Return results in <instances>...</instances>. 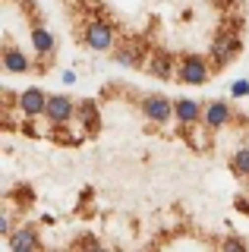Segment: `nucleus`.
Masks as SVG:
<instances>
[{"mask_svg":"<svg viewBox=\"0 0 249 252\" xmlns=\"http://www.w3.org/2000/svg\"><path fill=\"white\" fill-rule=\"evenodd\" d=\"M180 82H186V85H205L208 82V63L199 54H186L180 60Z\"/></svg>","mask_w":249,"mask_h":252,"instance_id":"f257e3e1","label":"nucleus"},{"mask_svg":"<svg viewBox=\"0 0 249 252\" xmlns=\"http://www.w3.org/2000/svg\"><path fill=\"white\" fill-rule=\"evenodd\" d=\"M73 114H76L73 98H66V94H51V98H48V110H44V117H48L54 126H66L69 120H73Z\"/></svg>","mask_w":249,"mask_h":252,"instance_id":"f03ea898","label":"nucleus"},{"mask_svg":"<svg viewBox=\"0 0 249 252\" xmlns=\"http://www.w3.org/2000/svg\"><path fill=\"white\" fill-rule=\"evenodd\" d=\"M85 44H89L92 51H111L114 47V29L101 19L89 22V26H85Z\"/></svg>","mask_w":249,"mask_h":252,"instance_id":"7ed1b4c3","label":"nucleus"},{"mask_svg":"<svg viewBox=\"0 0 249 252\" xmlns=\"http://www.w3.org/2000/svg\"><path fill=\"white\" fill-rule=\"evenodd\" d=\"M142 114L152 123H167L174 117V101L164 94H149V98H142Z\"/></svg>","mask_w":249,"mask_h":252,"instance_id":"20e7f679","label":"nucleus"},{"mask_svg":"<svg viewBox=\"0 0 249 252\" xmlns=\"http://www.w3.org/2000/svg\"><path fill=\"white\" fill-rule=\"evenodd\" d=\"M240 54V38L237 35H221V38H215V44H212V57L218 66H227V63L233 60Z\"/></svg>","mask_w":249,"mask_h":252,"instance_id":"39448f33","label":"nucleus"},{"mask_svg":"<svg viewBox=\"0 0 249 252\" xmlns=\"http://www.w3.org/2000/svg\"><path fill=\"white\" fill-rule=\"evenodd\" d=\"M174 117H177V123H183V126H196V123H202V104L192 101V98H177L174 101Z\"/></svg>","mask_w":249,"mask_h":252,"instance_id":"423d86ee","label":"nucleus"},{"mask_svg":"<svg viewBox=\"0 0 249 252\" xmlns=\"http://www.w3.org/2000/svg\"><path fill=\"white\" fill-rule=\"evenodd\" d=\"M19 110L26 117H38L48 110V94H44L41 89H26L19 94Z\"/></svg>","mask_w":249,"mask_h":252,"instance_id":"0eeeda50","label":"nucleus"},{"mask_svg":"<svg viewBox=\"0 0 249 252\" xmlns=\"http://www.w3.org/2000/svg\"><path fill=\"white\" fill-rule=\"evenodd\" d=\"M230 117H233V110H230V104L227 101H212V104L205 107V126L208 129H224V126L230 123Z\"/></svg>","mask_w":249,"mask_h":252,"instance_id":"6e6552de","label":"nucleus"},{"mask_svg":"<svg viewBox=\"0 0 249 252\" xmlns=\"http://www.w3.org/2000/svg\"><path fill=\"white\" fill-rule=\"evenodd\" d=\"M10 249H16V252H32V249H41V240H38V233H35V227H19V230H13L10 236Z\"/></svg>","mask_w":249,"mask_h":252,"instance_id":"1a4fd4ad","label":"nucleus"},{"mask_svg":"<svg viewBox=\"0 0 249 252\" xmlns=\"http://www.w3.org/2000/svg\"><path fill=\"white\" fill-rule=\"evenodd\" d=\"M3 69H6V73H29V69H32V60H29L26 57V54H22L19 51V47H3Z\"/></svg>","mask_w":249,"mask_h":252,"instance_id":"9d476101","label":"nucleus"},{"mask_svg":"<svg viewBox=\"0 0 249 252\" xmlns=\"http://www.w3.org/2000/svg\"><path fill=\"white\" fill-rule=\"evenodd\" d=\"M149 73L155 79H170V73H174V57H170V54H152Z\"/></svg>","mask_w":249,"mask_h":252,"instance_id":"9b49d317","label":"nucleus"},{"mask_svg":"<svg viewBox=\"0 0 249 252\" xmlns=\"http://www.w3.org/2000/svg\"><path fill=\"white\" fill-rule=\"evenodd\" d=\"M32 47L41 57H48V54H54V35L48 29H41V26H35L32 29Z\"/></svg>","mask_w":249,"mask_h":252,"instance_id":"f8f14e48","label":"nucleus"},{"mask_svg":"<svg viewBox=\"0 0 249 252\" xmlns=\"http://www.w3.org/2000/svg\"><path fill=\"white\" fill-rule=\"evenodd\" d=\"M230 167H233V173H237L240 180H249V145L237 148V155H233Z\"/></svg>","mask_w":249,"mask_h":252,"instance_id":"ddd939ff","label":"nucleus"},{"mask_svg":"<svg viewBox=\"0 0 249 252\" xmlns=\"http://www.w3.org/2000/svg\"><path fill=\"white\" fill-rule=\"evenodd\" d=\"M136 51H139V47H126V44H123V51H117L114 60L120 63V66H136Z\"/></svg>","mask_w":249,"mask_h":252,"instance_id":"4468645a","label":"nucleus"},{"mask_svg":"<svg viewBox=\"0 0 249 252\" xmlns=\"http://www.w3.org/2000/svg\"><path fill=\"white\" fill-rule=\"evenodd\" d=\"M16 195H19V199H16V205H32V202H35V192H32L29 186H26V189H19Z\"/></svg>","mask_w":249,"mask_h":252,"instance_id":"2eb2a0df","label":"nucleus"},{"mask_svg":"<svg viewBox=\"0 0 249 252\" xmlns=\"http://www.w3.org/2000/svg\"><path fill=\"white\" fill-rule=\"evenodd\" d=\"M233 98H243V94H249V82H246V79H240V82H233Z\"/></svg>","mask_w":249,"mask_h":252,"instance_id":"dca6fc26","label":"nucleus"}]
</instances>
